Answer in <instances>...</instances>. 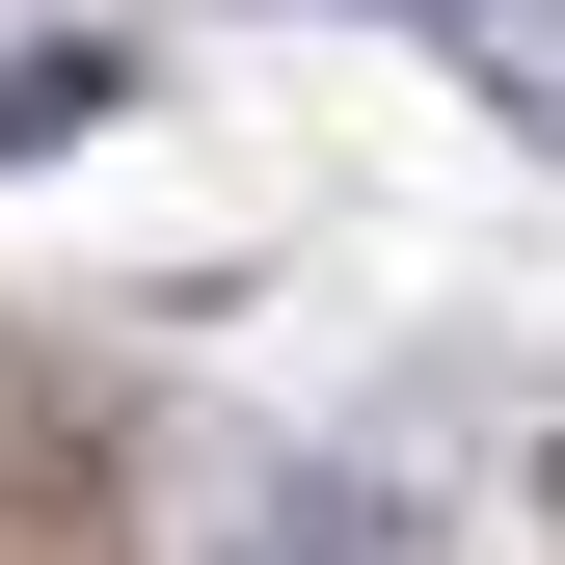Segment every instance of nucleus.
Here are the masks:
<instances>
[{
    "instance_id": "2",
    "label": "nucleus",
    "mask_w": 565,
    "mask_h": 565,
    "mask_svg": "<svg viewBox=\"0 0 565 565\" xmlns=\"http://www.w3.org/2000/svg\"><path fill=\"white\" fill-rule=\"evenodd\" d=\"M135 108V54H0V162H54V135H108Z\"/></svg>"
},
{
    "instance_id": "1",
    "label": "nucleus",
    "mask_w": 565,
    "mask_h": 565,
    "mask_svg": "<svg viewBox=\"0 0 565 565\" xmlns=\"http://www.w3.org/2000/svg\"><path fill=\"white\" fill-rule=\"evenodd\" d=\"M189 565H431V484H404V458H243L216 484V539H189Z\"/></svg>"
},
{
    "instance_id": "3",
    "label": "nucleus",
    "mask_w": 565,
    "mask_h": 565,
    "mask_svg": "<svg viewBox=\"0 0 565 565\" xmlns=\"http://www.w3.org/2000/svg\"><path fill=\"white\" fill-rule=\"evenodd\" d=\"M323 28H431V0H323Z\"/></svg>"
}]
</instances>
